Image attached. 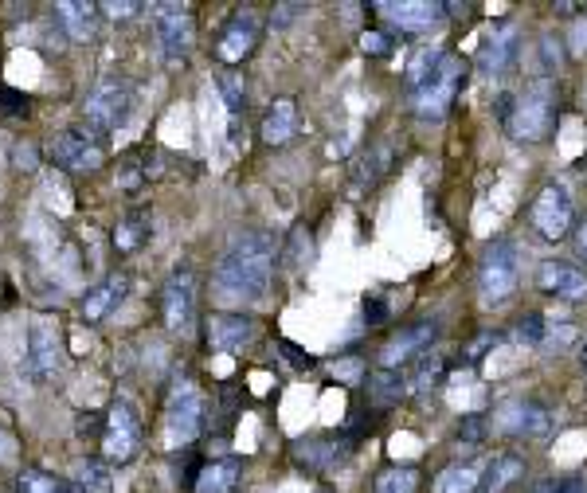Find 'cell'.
<instances>
[{
  "label": "cell",
  "instance_id": "5",
  "mask_svg": "<svg viewBox=\"0 0 587 493\" xmlns=\"http://www.w3.org/2000/svg\"><path fill=\"white\" fill-rule=\"evenodd\" d=\"M130 102H134V90L122 79H106L91 90L87 98V134L106 137L126 114H130Z\"/></svg>",
  "mask_w": 587,
  "mask_h": 493
},
{
  "label": "cell",
  "instance_id": "35",
  "mask_svg": "<svg viewBox=\"0 0 587 493\" xmlns=\"http://www.w3.org/2000/svg\"><path fill=\"white\" fill-rule=\"evenodd\" d=\"M28 110H32V98L28 94H20V90L12 87H0V118H28Z\"/></svg>",
  "mask_w": 587,
  "mask_h": 493
},
{
  "label": "cell",
  "instance_id": "54",
  "mask_svg": "<svg viewBox=\"0 0 587 493\" xmlns=\"http://www.w3.org/2000/svg\"><path fill=\"white\" fill-rule=\"evenodd\" d=\"M59 493H87L79 482H59Z\"/></svg>",
  "mask_w": 587,
  "mask_h": 493
},
{
  "label": "cell",
  "instance_id": "30",
  "mask_svg": "<svg viewBox=\"0 0 587 493\" xmlns=\"http://www.w3.org/2000/svg\"><path fill=\"white\" fill-rule=\"evenodd\" d=\"M44 200L51 204V212H59V216H67L71 208H75V192H71V180L63 177L59 169H51L44 177Z\"/></svg>",
  "mask_w": 587,
  "mask_h": 493
},
{
  "label": "cell",
  "instance_id": "4",
  "mask_svg": "<svg viewBox=\"0 0 587 493\" xmlns=\"http://www.w3.org/2000/svg\"><path fill=\"white\" fill-rule=\"evenodd\" d=\"M521 282V259H517V247L497 239L486 247L482 255V270H478V290H482V302L486 306H501Z\"/></svg>",
  "mask_w": 587,
  "mask_h": 493
},
{
  "label": "cell",
  "instance_id": "7",
  "mask_svg": "<svg viewBox=\"0 0 587 493\" xmlns=\"http://www.w3.org/2000/svg\"><path fill=\"white\" fill-rule=\"evenodd\" d=\"M47 153L59 165V173H94L102 165V145L87 130H63V134H55L51 145H47Z\"/></svg>",
  "mask_w": 587,
  "mask_h": 493
},
{
  "label": "cell",
  "instance_id": "50",
  "mask_svg": "<svg viewBox=\"0 0 587 493\" xmlns=\"http://www.w3.org/2000/svg\"><path fill=\"white\" fill-rule=\"evenodd\" d=\"M298 12H306V8H302V4H278V8H274V24H278V28H286V24H290V16H298Z\"/></svg>",
  "mask_w": 587,
  "mask_h": 493
},
{
  "label": "cell",
  "instance_id": "21",
  "mask_svg": "<svg viewBox=\"0 0 587 493\" xmlns=\"http://www.w3.org/2000/svg\"><path fill=\"white\" fill-rule=\"evenodd\" d=\"M345 443H337L333 435H314V439H298L294 443V462L302 470H333L345 458Z\"/></svg>",
  "mask_w": 587,
  "mask_h": 493
},
{
  "label": "cell",
  "instance_id": "48",
  "mask_svg": "<svg viewBox=\"0 0 587 493\" xmlns=\"http://www.w3.org/2000/svg\"><path fill=\"white\" fill-rule=\"evenodd\" d=\"M388 317V306H384V298H368V306H364V321L368 325H380Z\"/></svg>",
  "mask_w": 587,
  "mask_h": 493
},
{
  "label": "cell",
  "instance_id": "42",
  "mask_svg": "<svg viewBox=\"0 0 587 493\" xmlns=\"http://www.w3.org/2000/svg\"><path fill=\"white\" fill-rule=\"evenodd\" d=\"M486 439V415H466L458 423V443H482Z\"/></svg>",
  "mask_w": 587,
  "mask_h": 493
},
{
  "label": "cell",
  "instance_id": "39",
  "mask_svg": "<svg viewBox=\"0 0 587 493\" xmlns=\"http://www.w3.org/2000/svg\"><path fill=\"white\" fill-rule=\"evenodd\" d=\"M75 435H79L83 443L106 439V415H98V411H87V415H79V419H75Z\"/></svg>",
  "mask_w": 587,
  "mask_h": 493
},
{
  "label": "cell",
  "instance_id": "32",
  "mask_svg": "<svg viewBox=\"0 0 587 493\" xmlns=\"http://www.w3.org/2000/svg\"><path fill=\"white\" fill-rule=\"evenodd\" d=\"M216 83H220V94H224L231 122H239V114L247 110V90H243V79H235V75H220Z\"/></svg>",
  "mask_w": 587,
  "mask_h": 493
},
{
  "label": "cell",
  "instance_id": "41",
  "mask_svg": "<svg viewBox=\"0 0 587 493\" xmlns=\"http://www.w3.org/2000/svg\"><path fill=\"white\" fill-rule=\"evenodd\" d=\"M118 188L122 192H137L141 184H145V169H141V161L137 157H130V161H122V169H118Z\"/></svg>",
  "mask_w": 587,
  "mask_h": 493
},
{
  "label": "cell",
  "instance_id": "31",
  "mask_svg": "<svg viewBox=\"0 0 587 493\" xmlns=\"http://www.w3.org/2000/svg\"><path fill=\"white\" fill-rule=\"evenodd\" d=\"M443 55H447V51H439V47H423V51L415 55V63L407 67V94H415V90H419V83H423V79L439 67V59H443Z\"/></svg>",
  "mask_w": 587,
  "mask_h": 493
},
{
  "label": "cell",
  "instance_id": "38",
  "mask_svg": "<svg viewBox=\"0 0 587 493\" xmlns=\"http://www.w3.org/2000/svg\"><path fill=\"white\" fill-rule=\"evenodd\" d=\"M12 165L24 173H40V145L36 141H16L12 145Z\"/></svg>",
  "mask_w": 587,
  "mask_h": 493
},
{
  "label": "cell",
  "instance_id": "19",
  "mask_svg": "<svg viewBox=\"0 0 587 493\" xmlns=\"http://www.w3.org/2000/svg\"><path fill=\"white\" fill-rule=\"evenodd\" d=\"M435 333H439V325H435V321H419V325L404 329L400 337H392V341L384 345V353H380V368H396V364H404V360L419 357V353L435 341Z\"/></svg>",
  "mask_w": 587,
  "mask_h": 493
},
{
  "label": "cell",
  "instance_id": "1",
  "mask_svg": "<svg viewBox=\"0 0 587 493\" xmlns=\"http://www.w3.org/2000/svg\"><path fill=\"white\" fill-rule=\"evenodd\" d=\"M274 270V239L267 231H247L224 251L216 267V294L227 302H255L267 294Z\"/></svg>",
  "mask_w": 587,
  "mask_h": 493
},
{
  "label": "cell",
  "instance_id": "17",
  "mask_svg": "<svg viewBox=\"0 0 587 493\" xmlns=\"http://www.w3.org/2000/svg\"><path fill=\"white\" fill-rule=\"evenodd\" d=\"M55 12H59L63 32H67L75 44L94 40L98 28H102V4H94V0H59Z\"/></svg>",
  "mask_w": 587,
  "mask_h": 493
},
{
  "label": "cell",
  "instance_id": "15",
  "mask_svg": "<svg viewBox=\"0 0 587 493\" xmlns=\"http://www.w3.org/2000/svg\"><path fill=\"white\" fill-rule=\"evenodd\" d=\"M255 44H259V20L251 12H235L227 20L220 44H216V59L227 63V67H235V63H243L255 51Z\"/></svg>",
  "mask_w": 587,
  "mask_h": 493
},
{
  "label": "cell",
  "instance_id": "46",
  "mask_svg": "<svg viewBox=\"0 0 587 493\" xmlns=\"http://www.w3.org/2000/svg\"><path fill=\"white\" fill-rule=\"evenodd\" d=\"M361 47L368 51V55H388V51H392V40H388L384 32H364Z\"/></svg>",
  "mask_w": 587,
  "mask_h": 493
},
{
  "label": "cell",
  "instance_id": "27",
  "mask_svg": "<svg viewBox=\"0 0 587 493\" xmlns=\"http://www.w3.org/2000/svg\"><path fill=\"white\" fill-rule=\"evenodd\" d=\"M521 474H525V458H521V454H497L494 462H490V474H486V486H482V490L486 493L509 490Z\"/></svg>",
  "mask_w": 587,
  "mask_h": 493
},
{
  "label": "cell",
  "instance_id": "6",
  "mask_svg": "<svg viewBox=\"0 0 587 493\" xmlns=\"http://www.w3.org/2000/svg\"><path fill=\"white\" fill-rule=\"evenodd\" d=\"M529 224L537 227L544 243L564 239V231L572 227V196H568L564 184H544L537 200L529 204Z\"/></svg>",
  "mask_w": 587,
  "mask_h": 493
},
{
  "label": "cell",
  "instance_id": "55",
  "mask_svg": "<svg viewBox=\"0 0 587 493\" xmlns=\"http://www.w3.org/2000/svg\"><path fill=\"white\" fill-rule=\"evenodd\" d=\"M4 450H8V439H4V435H0V454H4Z\"/></svg>",
  "mask_w": 587,
  "mask_h": 493
},
{
  "label": "cell",
  "instance_id": "23",
  "mask_svg": "<svg viewBox=\"0 0 587 493\" xmlns=\"http://www.w3.org/2000/svg\"><path fill=\"white\" fill-rule=\"evenodd\" d=\"M149 235H153V220H149V212H130V216H122L114 231H110V243H114V251L118 255H134L141 251L145 243H149Z\"/></svg>",
  "mask_w": 587,
  "mask_h": 493
},
{
  "label": "cell",
  "instance_id": "29",
  "mask_svg": "<svg viewBox=\"0 0 587 493\" xmlns=\"http://www.w3.org/2000/svg\"><path fill=\"white\" fill-rule=\"evenodd\" d=\"M372 493H419V470L415 466H388L384 474H376Z\"/></svg>",
  "mask_w": 587,
  "mask_h": 493
},
{
  "label": "cell",
  "instance_id": "28",
  "mask_svg": "<svg viewBox=\"0 0 587 493\" xmlns=\"http://www.w3.org/2000/svg\"><path fill=\"white\" fill-rule=\"evenodd\" d=\"M482 486V466H474V462H458L451 470H443L439 474V482H435V493H474Z\"/></svg>",
  "mask_w": 587,
  "mask_h": 493
},
{
  "label": "cell",
  "instance_id": "36",
  "mask_svg": "<svg viewBox=\"0 0 587 493\" xmlns=\"http://www.w3.org/2000/svg\"><path fill=\"white\" fill-rule=\"evenodd\" d=\"M16 493H59V482L44 470H24L16 478Z\"/></svg>",
  "mask_w": 587,
  "mask_h": 493
},
{
  "label": "cell",
  "instance_id": "13",
  "mask_svg": "<svg viewBox=\"0 0 587 493\" xmlns=\"http://www.w3.org/2000/svg\"><path fill=\"white\" fill-rule=\"evenodd\" d=\"M153 28H157V40L165 47L169 63H181L184 55L192 51V16H188L184 4H161Z\"/></svg>",
  "mask_w": 587,
  "mask_h": 493
},
{
  "label": "cell",
  "instance_id": "12",
  "mask_svg": "<svg viewBox=\"0 0 587 493\" xmlns=\"http://www.w3.org/2000/svg\"><path fill=\"white\" fill-rule=\"evenodd\" d=\"M192 302H196V278L192 267H177L165 282V294H161V314H165V329L169 333H181L192 321Z\"/></svg>",
  "mask_w": 587,
  "mask_h": 493
},
{
  "label": "cell",
  "instance_id": "53",
  "mask_svg": "<svg viewBox=\"0 0 587 493\" xmlns=\"http://www.w3.org/2000/svg\"><path fill=\"white\" fill-rule=\"evenodd\" d=\"M576 243H580V251L587 255V220L580 227H576Z\"/></svg>",
  "mask_w": 587,
  "mask_h": 493
},
{
  "label": "cell",
  "instance_id": "2",
  "mask_svg": "<svg viewBox=\"0 0 587 493\" xmlns=\"http://www.w3.org/2000/svg\"><path fill=\"white\" fill-rule=\"evenodd\" d=\"M552 114H556V87L548 79H541L521 98H513V114H509L505 130L517 141H541L552 130Z\"/></svg>",
  "mask_w": 587,
  "mask_h": 493
},
{
  "label": "cell",
  "instance_id": "18",
  "mask_svg": "<svg viewBox=\"0 0 587 493\" xmlns=\"http://www.w3.org/2000/svg\"><path fill=\"white\" fill-rule=\"evenodd\" d=\"M204 337L212 349H243L255 337V321L243 314H208L204 321Z\"/></svg>",
  "mask_w": 587,
  "mask_h": 493
},
{
  "label": "cell",
  "instance_id": "44",
  "mask_svg": "<svg viewBox=\"0 0 587 493\" xmlns=\"http://www.w3.org/2000/svg\"><path fill=\"white\" fill-rule=\"evenodd\" d=\"M384 169H388V149H380V153H376V161H368V157H364L361 169H357V180H361V184H376Z\"/></svg>",
  "mask_w": 587,
  "mask_h": 493
},
{
  "label": "cell",
  "instance_id": "56",
  "mask_svg": "<svg viewBox=\"0 0 587 493\" xmlns=\"http://www.w3.org/2000/svg\"><path fill=\"white\" fill-rule=\"evenodd\" d=\"M580 360H584V368H587V345H584V353H580Z\"/></svg>",
  "mask_w": 587,
  "mask_h": 493
},
{
  "label": "cell",
  "instance_id": "14",
  "mask_svg": "<svg viewBox=\"0 0 587 493\" xmlns=\"http://www.w3.org/2000/svg\"><path fill=\"white\" fill-rule=\"evenodd\" d=\"M126 294H130V278L126 274H106L98 286H91L79 298V314H83L87 325H98V321H106V317L126 302Z\"/></svg>",
  "mask_w": 587,
  "mask_h": 493
},
{
  "label": "cell",
  "instance_id": "11",
  "mask_svg": "<svg viewBox=\"0 0 587 493\" xmlns=\"http://www.w3.org/2000/svg\"><path fill=\"white\" fill-rule=\"evenodd\" d=\"M537 286L548 298H560V302L576 306V302L587 298V270H580L568 259H548V263L537 267Z\"/></svg>",
  "mask_w": 587,
  "mask_h": 493
},
{
  "label": "cell",
  "instance_id": "10",
  "mask_svg": "<svg viewBox=\"0 0 587 493\" xmlns=\"http://www.w3.org/2000/svg\"><path fill=\"white\" fill-rule=\"evenodd\" d=\"M106 458L110 462H130L141 447V419H137V411L126 400H118V404L110 407V415H106Z\"/></svg>",
  "mask_w": 587,
  "mask_h": 493
},
{
  "label": "cell",
  "instance_id": "20",
  "mask_svg": "<svg viewBox=\"0 0 587 493\" xmlns=\"http://www.w3.org/2000/svg\"><path fill=\"white\" fill-rule=\"evenodd\" d=\"M517 51H521V32H517V24H501L494 36L486 40L482 47V75H501V71H509L513 63H517Z\"/></svg>",
  "mask_w": 587,
  "mask_h": 493
},
{
  "label": "cell",
  "instance_id": "25",
  "mask_svg": "<svg viewBox=\"0 0 587 493\" xmlns=\"http://www.w3.org/2000/svg\"><path fill=\"white\" fill-rule=\"evenodd\" d=\"M243 478V458H220V462H208L200 470V482L196 493H231Z\"/></svg>",
  "mask_w": 587,
  "mask_h": 493
},
{
  "label": "cell",
  "instance_id": "37",
  "mask_svg": "<svg viewBox=\"0 0 587 493\" xmlns=\"http://www.w3.org/2000/svg\"><path fill=\"white\" fill-rule=\"evenodd\" d=\"M110 486H114V482H110V466H106V462L94 458V462L83 466V490L87 493H110Z\"/></svg>",
  "mask_w": 587,
  "mask_h": 493
},
{
  "label": "cell",
  "instance_id": "8",
  "mask_svg": "<svg viewBox=\"0 0 587 493\" xmlns=\"http://www.w3.org/2000/svg\"><path fill=\"white\" fill-rule=\"evenodd\" d=\"M63 368V349H59V329L47 314L32 317L28 329V372L36 380H55Z\"/></svg>",
  "mask_w": 587,
  "mask_h": 493
},
{
  "label": "cell",
  "instance_id": "16",
  "mask_svg": "<svg viewBox=\"0 0 587 493\" xmlns=\"http://www.w3.org/2000/svg\"><path fill=\"white\" fill-rule=\"evenodd\" d=\"M497 423L509 431V435H525V439H544L552 431V411L537 400H513V404L501 407Z\"/></svg>",
  "mask_w": 587,
  "mask_h": 493
},
{
  "label": "cell",
  "instance_id": "34",
  "mask_svg": "<svg viewBox=\"0 0 587 493\" xmlns=\"http://www.w3.org/2000/svg\"><path fill=\"white\" fill-rule=\"evenodd\" d=\"M517 341L521 345H544L548 341V325H544L541 314H525L517 321Z\"/></svg>",
  "mask_w": 587,
  "mask_h": 493
},
{
  "label": "cell",
  "instance_id": "51",
  "mask_svg": "<svg viewBox=\"0 0 587 493\" xmlns=\"http://www.w3.org/2000/svg\"><path fill=\"white\" fill-rule=\"evenodd\" d=\"M552 333H556V337H552V345H556V349H564V345H572V341H576V329H572V325H560V329H552Z\"/></svg>",
  "mask_w": 587,
  "mask_h": 493
},
{
  "label": "cell",
  "instance_id": "3",
  "mask_svg": "<svg viewBox=\"0 0 587 493\" xmlns=\"http://www.w3.org/2000/svg\"><path fill=\"white\" fill-rule=\"evenodd\" d=\"M466 83V63L458 59V55H443L439 59V67L419 83V90L411 94V102H415V114L419 118H443L447 110H451L454 94L462 90Z\"/></svg>",
  "mask_w": 587,
  "mask_h": 493
},
{
  "label": "cell",
  "instance_id": "52",
  "mask_svg": "<svg viewBox=\"0 0 587 493\" xmlns=\"http://www.w3.org/2000/svg\"><path fill=\"white\" fill-rule=\"evenodd\" d=\"M341 376L345 380H357L361 376V360H341Z\"/></svg>",
  "mask_w": 587,
  "mask_h": 493
},
{
  "label": "cell",
  "instance_id": "26",
  "mask_svg": "<svg viewBox=\"0 0 587 493\" xmlns=\"http://www.w3.org/2000/svg\"><path fill=\"white\" fill-rule=\"evenodd\" d=\"M364 384H368V392H372L380 404H396V400H404V392H407V380L400 368H376V372L364 376Z\"/></svg>",
  "mask_w": 587,
  "mask_h": 493
},
{
  "label": "cell",
  "instance_id": "45",
  "mask_svg": "<svg viewBox=\"0 0 587 493\" xmlns=\"http://www.w3.org/2000/svg\"><path fill=\"white\" fill-rule=\"evenodd\" d=\"M278 353L290 360L294 368H306V372H310V368H317V360L310 357V353H302L298 345H290V341H278Z\"/></svg>",
  "mask_w": 587,
  "mask_h": 493
},
{
  "label": "cell",
  "instance_id": "9",
  "mask_svg": "<svg viewBox=\"0 0 587 493\" xmlns=\"http://www.w3.org/2000/svg\"><path fill=\"white\" fill-rule=\"evenodd\" d=\"M165 423H169V443L177 447V443H192L200 431H204V396L192 388V384H184L177 388L173 396H169V411H165Z\"/></svg>",
  "mask_w": 587,
  "mask_h": 493
},
{
  "label": "cell",
  "instance_id": "33",
  "mask_svg": "<svg viewBox=\"0 0 587 493\" xmlns=\"http://www.w3.org/2000/svg\"><path fill=\"white\" fill-rule=\"evenodd\" d=\"M302 255H306V263H310V259H314V243H310V231H306V227H294L290 251H286V267L302 270Z\"/></svg>",
  "mask_w": 587,
  "mask_h": 493
},
{
  "label": "cell",
  "instance_id": "47",
  "mask_svg": "<svg viewBox=\"0 0 587 493\" xmlns=\"http://www.w3.org/2000/svg\"><path fill=\"white\" fill-rule=\"evenodd\" d=\"M443 376V364L439 360H419V380H415V388H427V384H435Z\"/></svg>",
  "mask_w": 587,
  "mask_h": 493
},
{
  "label": "cell",
  "instance_id": "40",
  "mask_svg": "<svg viewBox=\"0 0 587 493\" xmlns=\"http://www.w3.org/2000/svg\"><path fill=\"white\" fill-rule=\"evenodd\" d=\"M533 493H587V482L580 474H564V478H544Z\"/></svg>",
  "mask_w": 587,
  "mask_h": 493
},
{
  "label": "cell",
  "instance_id": "24",
  "mask_svg": "<svg viewBox=\"0 0 587 493\" xmlns=\"http://www.w3.org/2000/svg\"><path fill=\"white\" fill-rule=\"evenodd\" d=\"M294 126H298V102L294 98H274L259 134H263L267 145H282V141L294 137Z\"/></svg>",
  "mask_w": 587,
  "mask_h": 493
},
{
  "label": "cell",
  "instance_id": "43",
  "mask_svg": "<svg viewBox=\"0 0 587 493\" xmlns=\"http://www.w3.org/2000/svg\"><path fill=\"white\" fill-rule=\"evenodd\" d=\"M541 63L544 71H560L564 67V44L556 36H544L541 40Z\"/></svg>",
  "mask_w": 587,
  "mask_h": 493
},
{
  "label": "cell",
  "instance_id": "49",
  "mask_svg": "<svg viewBox=\"0 0 587 493\" xmlns=\"http://www.w3.org/2000/svg\"><path fill=\"white\" fill-rule=\"evenodd\" d=\"M102 12H106V16H134V12H141V4H134V0H118V4H102Z\"/></svg>",
  "mask_w": 587,
  "mask_h": 493
},
{
  "label": "cell",
  "instance_id": "22",
  "mask_svg": "<svg viewBox=\"0 0 587 493\" xmlns=\"http://www.w3.org/2000/svg\"><path fill=\"white\" fill-rule=\"evenodd\" d=\"M384 12L396 20V28L404 32H427L431 24L443 20V4H431V0H400V4H384Z\"/></svg>",
  "mask_w": 587,
  "mask_h": 493
}]
</instances>
